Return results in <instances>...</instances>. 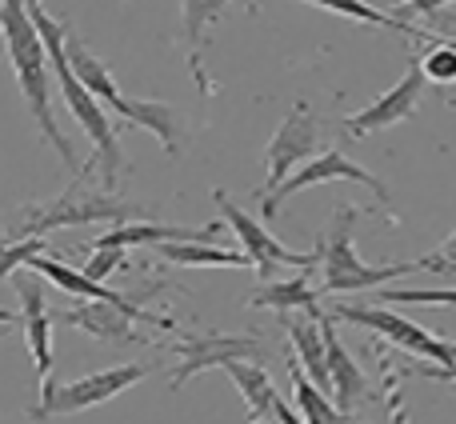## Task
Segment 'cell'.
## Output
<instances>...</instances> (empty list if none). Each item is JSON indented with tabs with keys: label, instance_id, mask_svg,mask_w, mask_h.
<instances>
[{
	"label": "cell",
	"instance_id": "5b68a950",
	"mask_svg": "<svg viewBox=\"0 0 456 424\" xmlns=\"http://www.w3.org/2000/svg\"><path fill=\"white\" fill-rule=\"evenodd\" d=\"M136 205L109 192H80V184H72L64 197L45 200V205H20L12 216L16 236H48L53 228H80V224H125Z\"/></svg>",
	"mask_w": 456,
	"mask_h": 424
},
{
	"label": "cell",
	"instance_id": "ffe728a7",
	"mask_svg": "<svg viewBox=\"0 0 456 424\" xmlns=\"http://www.w3.org/2000/svg\"><path fill=\"white\" fill-rule=\"evenodd\" d=\"M289 369H292V404L305 417V424H364L348 409H340L337 401H329V393L313 385V377L300 369V361L292 353H289Z\"/></svg>",
	"mask_w": 456,
	"mask_h": 424
},
{
	"label": "cell",
	"instance_id": "3957f363",
	"mask_svg": "<svg viewBox=\"0 0 456 424\" xmlns=\"http://www.w3.org/2000/svg\"><path fill=\"white\" fill-rule=\"evenodd\" d=\"M69 64L80 77V85H85L109 112H117L125 125H136V128H144V133H152L168 157L181 152V117L160 101H133V96L120 93L117 80H112V72L88 53V45L72 29H69Z\"/></svg>",
	"mask_w": 456,
	"mask_h": 424
},
{
	"label": "cell",
	"instance_id": "4316f807",
	"mask_svg": "<svg viewBox=\"0 0 456 424\" xmlns=\"http://www.w3.org/2000/svg\"><path fill=\"white\" fill-rule=\"evenodd\" d=\"M128 249H96L93 244V252H88L85 257V268H80V273L88 276V281H109L112 273H117V268H128V257H125Z\"/></svg>",
	"mask_w": 456,
	"mask_h": 424
},
{
	"label": "cell",
	"instance_id": "2e32d148",
	"mask_svg": "<svg viewBox=\"0 0 456 424\" xmlns=\"http://www.w3.org/2000/svg\"><path fill=\"white\" fill-rule=\"evenodd\" d=\"M224 8H228V0H181V29H184V45H189V72H192V80H197L200 96L216 93L213 77L205 72L200 53H205V32L221 20Z\"/></svg>",
	"mask_w": 456,
	"mask_h": 424
},
{
	"label": "cell",
	"instance_id": "4fadbf2b",
	"mask_svg": "<svg viewBox=\"0 0 456 424\" xmlns=\"http://www.w3.org/2000/svg\"><path fill=\"white\" fill-rule=\"evenodd\" d=\"M12 289L20 297V324H24V337H28L32 348V361H37V377H40V401L56 388L53 380V313L45 305V289H40L37 273H16L12 276Z\"/></svg>",
	"mask_w": 456,
	"mask_h": 424
},
{
	"label": "cell",
	"instance_id": "52a82bcc",
	"mask_svg": "<svg viewBox=\"0 0 456 424\" xmlns=\"http://www.w3.org/2000/svg\"><path fill=\"white\" fill-rule=\"evenodd\" d=\"M213 205L224 212V220L232 224V232H236V241H240V249L248 252V260H252V273L260 276V281H276V273L281 268H316L321 265V249H313V252H292V249H284L281 241H276L273 232H268L260 220H252L248 212H244L240 205H236L232 197H228L224 189H213Z\"/></svg>",
	"mask_w": 456,
	"mask_h": 424
},
{
	"label": "cell",
	"instance_id": "44dd1931",
	"mask_svg": "<svg viewBox=\"0 0 456 424\" xmlns=\"http://www.w3.org/2000/svg\"><path fill=\"white\" fill-rule=\"evenodd\" d=\"M157 252L173 265L184 268H252L248 252L244 249H221L216 241H200V244H157Z\"/></svg>",
	"mask_w": 456,
	"mask_h": 424
},
{
	"label": "cell",
	"instance_id": "6da1fadb",
	"mask_svg": "<svg viewBox=\"0 0 456 424\" xmlns=\"http://www.w3.org/2000/svg\"><path fill=\"white\" fill-rule=\"evenodd\" d=\"M0 37H4V53L12 61L16 85L20 96L28 104L32 120H37L40 136L61 152V160L69 168H77V152H72L69 136L56 128V112H53V80H48V48L40 37L37 20L28 12V0H0Z\"/></svg>",
	"mask_w": 456,
	"mask_h": 424
},
{
	"label": "cell",
	"instance_id": "ba28073f",
	"mask_svg": "<svg viewBox=\"0 0 456 424\" xmlns=\"http://www.w3.org/2000/svg\"><path fill=\"white\" fill-rule=\"evenodd\" d=\"M149 364L144 361H128V364H117V369H101V372H88V377L72 380V385H61L37 404L28 409L32 420H48V417H69V412H85V409H96V404H109L112 396L128 393L133 385H141L149 377Z\"/></svg>",
	"mask_w": 456,
	"mask_h": 424
},
{
	"label": "cell",
	"instance_id": "cb8c5ba5",
	"mask_svg": "<svg viewBox=\"0 0 456 424\" xmlns=\"http://www.w3.org/2000/svg\"><path fill=\"white\" fill-rule=\"evenodd\" d=\"M425 53H420V69H425L428 85H456V48L441 40V32L425 29Z\"/></svg>",
	"mask_w": 456,
	"mask_h": 424
},
{
	"label": "cell",
	"instance_id": "9c48e42d",
	"mask_svg": "<svg viewBox=\"0 0 456 424\" xmlns=\"http://www.w3.org/2000/svg\"><path fill=\"white\" fill-rule=\"evenodd\" d=\"M329 181H353V184H364V189L372 192V197L380 200V205H393V192L385 189V181H377V176L369 173V168H361L356 160H348L340 149H324L316 160H305V165L297 168V176H289V181L276 189V197H268V200H260V212H265V220H276L281 216V200H289L292 192H300V189H313V184H329Z\"/></svg>",
	"mask_w": 456,
	"mask_h": 424
},
{
	"label": "cell",
	"instance_id": "277c9868",
	"mask_svg": "<svg viewBox=\"0 0 456 424\" xmlns=\"http://www.w3.org/2000/svg\"><path fill=\"white\" fill-rule=\"evenodd\" d=\"M361 205H340L337 216H332V228L316 241L321 249V292L337 297V292H361V289H380L385 281H396V276L420 273V260H409V265H364L353 249V228L361 220Z\"/></svg>",
	"mask_w": 456,
	"mask_h": 424
},
{
	"label": "cell",
	"instance_id": "8d00e7d4",
	"mask_svg": "<svg viewBox=\"0 0 456 424\" xmlns=\"http://www.w3.org/2000/svg\"><path fill=\"white\" fill-rule=\"evenodd\" d=\"M0 45H4V37H0Z\"/></svg>",
	"mask_w": 456,
	"mask_h": 424
},
{
	"label": "cell",
	"instance_id": "f546056e",
	"mask_svg": "<svg viewBox=\"0 0 456 424\" xmlns=\"http://www.w3.org/2000/svg\"><path fill=\"white\" fill-rule=\"evenodd\" d=\"M404 377H428V380H449L456 385V364H433V361H420V364H409V369H401Z\"/></svg>",
	"mask_w": 456,
	"mask_h": 424
},
{
	"label": "cell",
	"instance_id": "7402d4cb",
	"mask_svg": "<svg viewBox=\"0 0 456 424\" xmlns=\"http://www.w3.org/2000/svg\"><path fill=\"white\" fill-rule=\"evenodd\" d=\"M224 372L232 377V385L240 388L244 404H248V417L252 420H265L268 412H273V404L281 401V393H276L273 377H268L260 364H248V361H228Z\"/></svg>",
	"mask_w": 456,
	"mask_h": 424
},
{
	"label": "cell",
	"instance_id": "d6986e66",
	"mask_svg": "<svg viewBox=\"0 0 456 424\" xmlns=\"http://www.w3.org/2000/svg\"><path fill=\"white\" fill-rule=\"evenodd\" d=\"M284 332H289V348L300 361V369L313 377L316 388L332 396V372H329V340H324V324L321 316H308V321H289L284 316Z\"/></svg>",
	"mask_w": 456,
	"mask_h": 424
},
{
	"label": "cell",
	"instance_id": "1f68e13d",
	"mask_svg": "<svg viewBox=\"0 0 456 424\" xmlns=\"http://www.w3.org/2000/svg\"><path fill=\"white\" fill-rule=\"evenodd\" d=\"M273 420L276 424H305V417L297 412V404H289V401H276L273 404Z\"/></svg>",
	"mask_w": 456,
	"mask_h": 424
},
{
	"label": "cell",
	"instance_id": "ac0fdd59",
	"mask_svg": "<svg viewBox=\"0 0 456 424\" xmlns=\"http://www.w3.org/2000/svg\"><path fill=\"white\" fill-rule=\"evenodd\" d=\"M313 268H297V276L284 281H260V289L248 297V308H276V313H305V316H324L321 292L308 284Z\"/></svg>",
	"mask_w": 456,
	"mask_h": 424
},
{
	"label": "cell",
	"instance_id": "83f0119b",
	"mask_svg": "<svg viewBox=\"0 0 456 424\" xmlns=\"http://www.w3.org/2000/svg\"><path fill=\"white\" fill-rule=\"evenodd\" d=\"M380 364H385V404H388V417H393V424H412L409 409H404V396H401V377H404V372L388 361L385 348H380Z\"/></svg>",
	"mask_w": 456,
	"mask_h": 424
},
{
	"label": "cell",
	"instance_id": "836d02e7",
	"mask_svg": "<svg viewBox=\"0 0 456 424\" xmlns=\"http://www.w3.org/2000/svg\"><path fill=\"white\" fill-rule=\"evenodd\" d=\"M4 329H8V324H0V332H4Z\"/></svg>",
	"mask_w": 456,
	"mask_h": 424
},
{
	"label": "cell",
	"instance_id": "e575fe53",
	"mask_svg": "<svg viewBox=\"0 0 456 424\" xmlns=\"http://www.w3.org/2000/svg\"><path fill=\"white\" fill-rule=\"evenodd\" d=\"M252 424H265V420H252Z\"/></svg>",
	"mask_w": 456,
	"mask_h": 424
},
{
	"label": "cell",
	"instance_id": "d4e9b609",
	"mask_svg": "<svg viewBox=\"0 0 456 424\" xmlns=\"http://www.w3.org/2000/svg\"><path fill=\"white\" fill-rule=\"evenodd\" d=\"M48 236H24V241H0V281H12L37 252H48Z\"/></svg>",
	"mask_w": 456,
	"mask_h": 424
},
{
	"label": "cell",
	"instance_id": "484cf974",
	"mask_svg": "<svg viewBox=\"0 0 456 424\" xmlns=\"http://www.w3.org/2000/svg\"><path fill=\"white\" fill-rule=\"evenodd\" d=\"M377 305H441L456 308V289H385Z\"/></svg>",
	"mask_w": 456,
	"mask_h": 424
},
{
	"label": "cell",
	"instance_id": "5bb4252c",
	"mask_svg": "<svg viewBox=\"0 0 456 424\" xmlns=\"http://www.w3.org/2000/svg\"><path fill=\"white\" fill-rule=\"evenodd\" d=\"M53 321L72 324V329H85L88 337H96L101 345H112V348L152 345V337H144V332L136 329L141 321H136L128 308H117V305H109V300H80V305L53 313Z\"/></svg>",
	"mask_w": 456,
	"mask_h": 424
},
{
	"label": "cell",
	"instance_id": "9a60e30c",
	"mask_svg": "<svg viewBox=\"0 0 456 424\" xmlns=\"http://www.w3.org/2000/svg\"><path fill=\"white\" fill-rule=\"evenodd\" d=\"M221 224L184 228V224H157V220H133V224H112L96 236V249H157V244H200L216 241Z\"/></svg>",
	"mask_w": 456,
	"mask_h": 424
},
{
	"label": "cell",
	"instance_id": "8fae6325",
	"mask_svg": "<svg viewBox=\"0 0 456 424\" xmlns=\"http://www.w3.org/2000/svg\"><path fill=\"white\" fill-rule=\"evenodd\" d=\"M173 348H176V356H181V364L173 369V380H168V388H184L197 372H205V369H213V364H224L228 361H248V356H260L265 348H260V340L252 337V332H228V337H197V332H176V340H173Z\"/></svg>",
	"mask_w": 456,
	"mask_h": 424
},
{
	"label": "cell",
	"instance_id": "d6a6232c",
	"mask_svg": "<svg viewBox=\"0 0 456 424\" xmlns=\"http://www.w3.org/2000/svg\"><path fill=\"white\" fill-rule=\"evenodd\" d=\"M444 40V45H449V48H456V37H441Z\"/></svg>",
	"mask_w": 456,
	"mask_h": 424
},
{
	"label": "cell",
	"instance_id": "7a4b0ae2",
	"mask_svg": "<svg viewBox=\"0 0 456 424\" xmlns=\"http://www.w3.org/2000/svg\"><path fill=\"white\" fill-rule=\"evenodd\" d=\"M28 12L32 20H37L40 37H45V48H48V61H53L56 69V80H61V93H64V104H69V112L77 117V125L85 128V136L93 141V165H101V176L104 184H117L120 168H125V157H120V133H117V120L109 117V109H104L101 101H96L93 93H88L85 85H80V77L72 72L69 64V29H64L61 20H53V16L40 8V0H28Z\"/></svg>",
	"mask_w": 456,
	"mask_h": 424
},
{
	"label": "cell",
	"instance_id": "603a6c76",
	"mask_svg": "<svg viewBox=\"0 0 456 424\" xmlns=\"http://www.w3.org/2000/svg\"><path fill=\"white\" fill-rule=\"evenodd\" d=\"M305 4L324 8V12H337V16H345V20H356V24H372V29H388V32H401V37L425 40V29L401 20V16L380 12V8H372L369 0H305Z\"/></svg>",
	"mask_w": 456,
	"mask_h": 424
},
{
	"label": "cell",
	"instance_id": "d590c367",
	"mask_svg": "<svg viewBox=\"0 0 456 424\" xmlns=\"http://www.w3.org/2000/svg\"><path fill=\"white\" fill-rule=\"evenodd\" d=\"M404 4H412V0H404Z\"/></svg>",
	"mask_w": 456,
	"mask_h": 424
},
{
	"label": "cell",
	"instance_id": "30bf717a",
	"mask_svg": "<svg viewBox=\"0 0 456 424\" xmlns=\"http://www.w3.org/2000/svg\"><path fill=\"white\" fill-rule=\"evenodd\" d=\"M316 141H321V120H316V112L308 109L305 101H297V104L289 109V117L281 120L276 136L268 141V181L260 184L256 197H260V200L276 197V189L289 181L292 168L305 165V160L313 157Z\"/></svg>",
	"mask_w": 456,
	"mask_h": 424
},
{
	"label": "cell",
	"instance_id": "4dcf8cb0",
	"mask_svg": "<svg viewBox=\"0 0 456 424\" xmlns=\"http://www.w3.org/2000/svg\"><path fill=\"white\" fill-rule=\"evenodd\" d=\"M444 4H452V0H412V4H401L393 16H401V20H412V16H433L441 12Z\"/></svg>",
	"mask_w": 456,
	"mask_h": 424
},
{
	"label": "cell",
	"instance_id": "f1b7e54d",
	"mask_svg": "<svg viewBox=\"0 0 456 424\" xmlns=\"http://www.w3.org/2000/svg\"><path fill=\"white\" fill-rule=\"evenodd\" d=\"M420 273H436V276H456V232L444 236V244L428 257H420Z\"/></svg>",
	"mask_w": 456,
	"mask_h": 424
},
{
	"label": "cell",
	"instance_id": "e0dca14e",
	"mask_svg": "<svg viewBox=\"0 0 456 424\" xmlns=\"http://www.w3.org/2000/svg\"><path fill=\"white\" fill-rule=\"evenodd\" d=\"M321 324H324V340H329V372H332V401L340 404V409H348L353 412L356 404L369 396V377L361 372V364L348 356V348H345V340L337 337V321L329 316V308H324V316H321Z\"/></svg>",
	"mask_w": 456,
	"mask_h": 424
},
{
	"label": "cell",
	"instance_id": "7c38bea8",
	"mask_svg": "<svg viewBox=\"0 0 456 424\" xmlns=\"http://www.w3.org/2000/svg\"><path fill=\"white\" fill-rule=\"evenodd\" d=\"M425 85H428V77H425V69H420V56H412L409 72H404L385 96H377L369 109L348 112V117L340 120V128H345L348 136H372V133H380V128L401 125V120H409L412 112L420 109Z\"/></svg>",
	"mask_w": 456,
	"mask_h": 424
},
{
	"label": "cell",
	"instance_id": "8992f818",
	"mask_svg": "<svg viewBox=\"0 0 456 424\" xmlns=\"http://www.w3.org/2000/svg\"><path fill=\"white\" fill-rule=\"evenodd\" d=\"M329 316L332 321H345V324H361V329L377 332L385 345L404 348V353L420 356V361L456 364V340L436 337V332L420 329V324L409 321V316L388 313L385 305H337V308H329Z\"/></svg>",
	"mask_w": 456,
	"mask_h": 424
}]
</instances>
